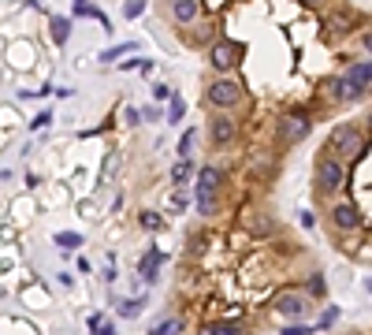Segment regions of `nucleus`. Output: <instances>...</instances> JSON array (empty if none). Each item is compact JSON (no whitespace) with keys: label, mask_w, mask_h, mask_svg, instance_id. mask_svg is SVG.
<instances>
[{"label":"nucleus","mask_w":372,"mask_h":335,"mask_svg":"<svg viewBox=\"0 0 372 335\" xmlns=\"http://www.w3.org/2000/svg\"><path fill=\"white\" fill-rule=\"evenodd\" d=\"M94 335H116V328H112V324H108V321H101V324H97V328H94Z\"/></svg>","instance_id":"nucleus-26"},{"label":"nucleus","mask_w":372,"mask_h":335,"mask_svg":"<svg viewBox=\"0 0 372 335\" xmlns=\"http://www.w3.org/2000/svg\"><path fill=\"white\" fill-rule=\"evenodd\" d=\"M216 335H239V324H212Z\"/></svg>","instance_id":"nucleus-24"},{"label":"nucleus","mask_w":372,"mask_h":335,"mask_svg":"<svg viewBox=\"0 0 372 335\" xmlns=\"http://www.w3.org/2000/svg\"><path fill=\"white\" fill-rule=\"evenodd\" d=\"M335 228H339V231H358V228H361V213H358V205H350V202L335 205Z\"/></svg>","instance_id":"nucleus-8"},{"label":"nucleus","mask_w":372,"mask_h":335,"mask_svg":"<svg viewBox=\"0 0 372 335\" xmlns=\"http://www.w3.org/2000/svg\"><path fill=\"white\" fill-rule=\"evenodd\" d=\"M276 310L287 313V316H302L305 302H302V294H279V298H276Z\"/></svg>","instance_id":"nucleus-12"},{"label":"nucleus","mask_w":372,"mask_h":335,"mask_svg":"<svg viewBox=\"0 0 372 335\" xmlns=\"http://www.w3.org/2000/svg\"><path fill=\"white\" fill-rule=\"evenodd\" d=\"M186 116V105H183V97H171V108H168V120L171 123H179Z\"/></svg>","instance_id":"nucleus-17"},{"label":"nucleus","mask_w":372,"mask_h":335,"mask_svg":"<svg viewBox=\"0 0 372 335\" xmlns=\"http://www.w3.org/2000/svg\"><path fill=\"white\" fill-rule=\"evenodd\" d=\"M160 261H164V253H160V250H149V253L142 257V265H138V276H142V279H149V283H153V279H157V268H160Z\"/></svg>","instance_id":"nucleus-11"},{"label":"nucleus","mask_w":372,"mask_h":335,"mask_svg":"<svg viewBox=\"0 0 372 335\" xmlns=\"http://www.w3.org/2000/svg\"><path fill=\"white\" fill-rule=\"evenodd\" d=\"M216 186H220V171H216V168H201V175H197V197H212Z\"/></svg>","instance_id":"nucleus-9"},{"label":"nucleus","mask_w":372,"mask_h":335,"mask_svg":"<svg viewBox=\"0 0 372 335\" xmlns=\"http://www.w3.org/2000/svg\"><path fill=\"white\" fill-rule=\"evenodd\" d=\"M197 15H201V4H197V0H171V19L179 26L197 23Z\"/></svg>","instance_id":"nucleus-7"},{"label":"nucleus","mask_w":372,"mask_h":335,"mask_svg":"<svg viewBox=\"0 0 372 335\" xmlns=\"http://www.w3.org/2000/svg\"><path fill=\"white\" fill-rule=\"evenodd\" d=\"M231 138H234V123L228 120V116H216L212 120V142L216 146H228Z\"/></svg>","instance_id":"nucleus-10"},{"label":"nucleus","mask_w":372,"mask_h":335,"mask_svg":"<svg viewBox=\"0 0 372 335\" xmlns=\"http://www.w3.org/2000/svg\"><path fill=\"white\" fill-rule=\"evenodd\" d=\"M339 321V310H335V305H328V310H324V321H320V328H328V324H335Z\"/></svg>","instance_id":"nucleus-23"},{"label":"nucleus","mask_w":372,"mask_h":335,"mask_svg":"<svg viewBox=\"0 0 372 335\" xmlns=\"http://www.w3.org/2000/svg\"><path fill=\"white\" fill-rule=\"evenodd\" d=\"M142 313V298H134V302H120V316H134Z\"/></svg>","instance_id":"nucleus-20"},{"label":"nucleus","mask_w":372,"mask_h":335,"mask_svg":"<svg viewBox=\"0 0 372 335\" xmlns=\"http://www.w3.org/2000/svg\"><path fill=\"white\" fill-rule=\"evenodd\" d=\"M56 246H63V250H78V246H83V235H78V231H63V235H56Z\"/></svg>","instance_id":"nucleus-15"},{"label":"nucleus","mask_w":372,"mask_h":335,"mask_svg":"<svg viewBox=\"0 0 372 335\" xmlns=\"http://www.w3.org/2000/svg\"><path fill=\"white\" fill-rule=\"evenodd\" d=\"M302 4H320V0H302Z\"/></svg>","instance_id":"nucleus-29"},{"label":"nucleus","mask_w":372,"mask_h":335,"mask_svg":"<svg viewBox=\"0 0 372 335\" xmlns=\"http://www.w3.org/2000/svg\"><path fill=\"white\" fill-rule=\"evenodd\" d=\"M142 228L160 231V213H149V209H145V213H142Z\"/></svg>","instance_id":"nucleus-19"},{"label":"nucleus","mask_w":372,"mask_h":335,"mask_svg":"<svg viewBox=\"0 0 372 335\" xmlns=\"http://www.w3.org/2000/svg\"><path fill=\"white\" fill-rule=\"evenodd\" d=\"M350 335H358V332H350Z\"/></svg>","instance_id":"nucleus-30"},{"label":"nucleus","mask_w":372,"mask_h":335,"mask_svg":"<svg viewBox=\"0 0 372 335\" xmlns=\"http://www.w3.org/2000/svg\"><path fill=\"white\" fill-rule=\"evenodd\" d=\"M194 138H197L194 131H186V134H183V142H179V153H183V157H186V153H190V146H194Z\"/></svg>","instance_id":"nucleus-22"},{"label":"nucleus","mask_w":372,"mask_h":335,"mask_svg":"<svg viewBox=\"0 0 372 335\" xmlns=\"http://www.w3.org/2000/svg\"><path fill=\"white\" fill-rule=\"evenodd\" d=\"M190 171H194V164H190V160L183 157V160H179L175 168H171V183H175V186H183L186 179H190Z\"/></svg>","instance_id":"nucleus-14"},{"label":"nucleus","mask_w":372,"mask_h":335,"mask_svg":"<svg viewBox=\"0 0 372 335\" xmlns=\"http://www.w3.org/2000/svg\"><path fill=\"white\" fill-rule=\"evenodd\" d=\"M309 116H305V112H287L283 116V123H279V138H283V142H302L305 138V134H309Z\"/></svg>","instance_id":"nucleus-3"},{"label":"nucleus","mask_w":372,"mask_h":335,"mask_svg":"<svg viewBox=\"0 0 372 335\" xmlns=\"http://www.w3.org/2000/svg\"><path fill=\"white\" fill-rule=\"evenodd\" d=\"M242 97V86L231 83V78H216L212 86H208V101H212L216 108H228V105H239Z\"/></svg>","instance_id":"nucleus-2"},{"label":"nucleus","mask_w":372,"mask_h":335,"mask_svg":"<svg viewBox=\"0 0 372 335\" xmlns=\"http://www.w3.org/2000/svg\"><path fill=\"white\" fill-rule=\"evenodd\" d=\"M316 179H320L324 190H339L342 186V164H339V160H331V157H324L320 160V171H316Z\"/></svg>","instance_id":"nucleus-5"},{"label":"nucleus","mask_w":372,"mask_h":335,"mask_svg":"<svg viewBox=\"0 0 372 335\" xmlns=\"http://www.w3.org/2000/svg\"><path fill=\"white\" fill-rule=\"evenodd\" d=\"M49 30H52V41H67V34H71V19H52V26H49Z\"/></svg>","instance_id":"nucleus-16"},{"label":"nucleus","mask_w":372,"mask_h":335,"mask_svg":"<svg viewBox=\"0 0 372 335\" xmlns=\"http://www.w3.org/2000/svg\"><path fill=\"white\" fill-rule=\"evenodd\" d=\"M134 49H138V45H134V41H123L120 49H108V52H101V60H116V56H127V52H134Z\"/></svg>","instance_id":"nucleus-18"},{"label":"nucleus","mask_w":372,"mask_h":335,"mask_svg":"<svg viewBox=\"0 0 372 335\" xmlns=\"http://www.w3.org/2000/svg\"><path fill=\"white\" fill-rule=\"evenodd\" d=\"M309 294H324V279H320V276L309 279Z\"/></svg>","instance_id":"nucleus-25"},{"label":"nucleus","mask_w":372,"mask_h":335,"mask_svg":"<svg viewBox=\"0 0 372 335\" xmlns=\"http://www.w3.org/2000/svg\"><path fill=\"white\" fill-rule=\"evenodd\" d=\"M142 12H145V0H131V4H127V19H138Z\"/></svg>","instance_id":"nucleus-21"},{"label":"nucleus","mask_w":372,"mask_h":335,"mask_svg":"<svg viewBox=\"0 0 372 335\" xmlns=\"http://www.w3.org/2000/svg\"><path fill=\"white\" fill-rule=\"evenodd\" d=\"M335 149L353 153V157H365V142H361V134L353 131V127H342V131L335 134Z\"/></svg>","instance_id":"nucleus-6"},{"label":"nucleus","mask_w":372,"mask_h":335,"mask_svg":"<svg viewBox=\"0 0 372 335\" xmlns=\"http://www.w3.org/2000/svg\"><path fill=\"white\" fill-rule=\"evenodd\" d=\"M149 335H183V321H179V316H168V321H160Z\"/></svg>","instance_id":"nucleus-13"},{"label":"nucleus","mask_w":372,"mask_h":335,"mask_svg":"<svg viewBox=\"0 0 372 335\" xmlns=\"http://www.w3.org/2000/svg\"><path fill=\"white\" fill-rule=\"evenodd\" d=\"M239 63V45L234 41H228V38H220L212 45V67L216 71H228V67H234Z\"/></svg>","instance_id":"nucleus-4"},{"label":"nucleus","mask_w":372,"mask_h":335,"mask_svg":"<svg viewBox=\"0 0 372 335\" xmlns=\"http://www.w3.org/2000/svg\"><path fill=\"white\" fill-rule=\"evenodd\" d=\"M313 328H302V324H298V328H283V335H309Z\"/></svg>","instance_id":"nucleus-27"},{"label":"nucleus","mask_w":372,"mask_h":335,"mask_svg":"<svg viewBox=\"0 0 372 335\" xmlns=\"http://www.w3.org/2000/svg\"><path fill=\"white\" fill-rule=\"evenodd\" d=\"M201 335H216V328H205V332H201Z\"/></svg>","instance_id":"nucleus-28"},{"label":"nucleus","mask_w":372,"mask_h":335,"mask_svg":"<svg viewBox=\"0 0 372 335\" xmlns=\"http://www.w3.org/2000/svg\"><path fill=\"white\" fill-rule=\"evenodd\" d=\"M369 78H372V67H369V60H361V63H353L342 78H335L331 89L339 101H358V97L369 94Z\"/></svg>","instance_id":"nucleus-1"}]
</instances>
